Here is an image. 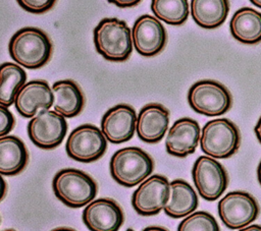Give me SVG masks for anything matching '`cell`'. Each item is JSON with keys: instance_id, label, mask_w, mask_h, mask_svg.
<instances>
[{"instance_id": "cell-1", "label": "cell", "mask_w": 261, "mask_h": 231, "mask_svg": "<svg viewBox=\"0 0 261 231\" xmlns=\"http://www.w3.org/2000/svg\"><path fill=\"white\" fill-rule=\"evenodd\" d=\"M8 52L17 64L28 69H38L50 60L52 43L44 31L25 26L10 38Z\"/></svg>"}, {"instance_id": "cell-2", "label": "cell", "mask_w": 261, "mask_h": 231, "mask_svg": "<svg viewBox=\"0 0 261 231\" xmlns=\"http://www.w3.org/2000/svg\"><path fill=\"white\" fill-rule=\"evenodd\" d=\"M93 37L97 52L108 61H125L133 52L132 31L124 20L103 18L95 26Z\"/></svg>"}, {"instance_id": "cell-3", "label": "cell", "mask_w": 261, "mask_h": 231, "mask_svg": "<svg viewBox=\"0 0 261 231\" xmlns=\"http://www.w3.org/2000/svg\"><path fill=\"white\" fill-rule=\"evenodd\" d=\"M113 180L125 187H133L147 179L154 170L153 159L138 147L117 150L109 162Z\"/></svg>"}, {"instance_id": "cell-4", "label": "cell", "mask_w": 261, "mask_h": 231, "mask_svg": "<svg viewBox=\"0 0 261 231\" xmlns=\"http://www.w3.org/2000/svg\"><path fill=\"white\" fill-rule=\"evenodd\" d=\"M52 189L62 204L68 208L77 209L94 200L98 187L94 179L84 171L65 168L54 175Z\"/></svg>"}, {"instance_id": "cell-5", "label": "cell", "mask_w": 261, "mask_h": 231, "mask_svg": "<svg viewBox=\"0 0 261 231\" xmlns=\"http://www.w3.org/2000/svg\"><path fill=\"white\" fill-rule=\"evenodd\" d=\"M241 134L237 125L227 118L208 121L202 128L201 150L214 159H227L240 148Z\"/></svg>"}, {"instance_id": "cell-6", "label": "cell", "mask_w": 261, "mask_h": 231, "mask_svg": "<svg viewBox=\"0 0 261 231\" xmlns=\"http://www.w3.org/2000/svg\"><path fill=\"white\" fill-rule=\"evenodd\" d=\"M188 103L195 112L213 117L226 113L231 107L232 98L222 83L212 79H202L189 89Z\"/></svg>"}, {"instance_id": "cell-7", "label": "cell", "mask_w": 261, "mask_h": 231, "mask_svg": "<svg viewBox=\"0 0 261 231\" xmlns=\"http://www.w3.org/2000/svg\"><path fill=\"white\" fill-rule=\"evenodd\" d=\"M107 139L102 130L93 124H82L68 135L65 151L69 158L82 163L99 160L107 150Z\"/></svg>"}, {"instance_id": "cell-8", "label": "cell", "mask_w": 261, "mask_h": 231, "mask_svg": "<svg viewBox=\"0 0 261 231\" xmlns=\"http://www.w3.org/2000/svg\"><path fill=\"white\" fill-rule=\"evenodd\" d=\"M28 135L40 149L52 150L58 147L67 132L65 117L55 110H39L28 123Z\"/></svg>"}, {"instance_id": "cell-9", "label": "cell", "mask_w": 261, "mask_h": 231, "mask_svg": "<svg viewBox=\"0 0 261 231\" xmlns=\"http://www.w3.org/2000/svg\"><path fill=\"white\" fill-rule=\"evenodd\" d=\"M192 178L200 196L209 201L218 199L228 184L224 167L209 156H200L196 159L192 168Z\"/></svg>"}, {"instance_id": "cell-10", "label": "cell", "mask_w": 261, "mask_h": 231, "mask_svg": "<svg viewBox=\"0 0 261 231\" xmlns=\"http://www.w3.org/2000/svg\"><path fill=\"white\" fill-rule=\"evenodd\" d=\"M217 210L222 223L231 230L248 226L259 215V205L255 197L242 190L226 193L218 201Z\"/></svg>"}, {"instance_id": "cell-11", "label": "cell", "mask_w": 261, "mask_h": 231, "mask_svg": "<svg viewBox=\"0 0 261 231\" xmlns=\"http://www.w3.org/2000/svg\"><path fill=\"white\" fill-rule=\"evenodd\" d=\"M170 197V182L155 174L141 182L132 195V206L141 216H155L164 210Z\"/></svg>"}, {"instance_id": "cell-12", "label": "cell", "mask_w": 261, "mask_h": 231, "mask_svg": "<svg viewBox=\"0 0 261 231\" xmlns=\"http://www.w3.org/2000/svg\"><path fill=\"white\" fill-rule=\"evenodd\" d=\"M133 44L136 51L145 57L159 54L165 47L167 35L161 21L149 14L138 17L132 28Z\"/></svg>"}, {"instance_id": "cell-13", "label": "cell", "mask_w": 261, "mask_h": 231, "mask_svg": "<svg viewBox=\"0 0 261 231\" xmlns=\"http://www.w3.org/2000/svg\"><path fill=\"white\" fill-rule=\"evenodd\" d=\"M82 219L90 231H118L123 224L124 216L115 200L101 197L86 206Z\"/></svg>"}, {"instance_id": "cell-14", "label": "cell", "mask_w": 261, "mask_h": 231, "mask_svg": "<svg viewBox=\"0 0 261 231\" xmlns=\"http://www.w3.org/2000/svg\"><path fill=\"white\" fill-rule=\"evenodd\" d=\"M135 109L127 104H118L108 109L101 119V130L106 139L115 145L129 140L137 126Z\"/></svg>"}, {"instance_id": "cell-15", "label": "cell", "mask_w": 261, "mask_h": 231, "mask_svg": "<svg viewBox=\"0 0 261 231\" xmlns=\"http://www.w3.org/2000/svg\"><path fill=\"white\" fill-rule=\"evenodd\" d=\"M200 137V125L195 119L179 118L171 125L166 134V152L171 156L185 158L196 151Z\"/></svg>"}, {"instance_id": "cell-16", "label": "cell", "mask_w": 261, "mask_h": 231, "mask_svg": "<svg viewBox=\"0 0 261 231\" xmlns=\"http://www.w3.org/2000/svg\"><path fill=\"white\" fill-rule=\"evenodd\" d=\"M53 103L52 88L49 86L46 80L42 79L25 82L14 99L16 111L24 118H33L38 110L50 109Z\"/></svg>"}, {"instance_id": "cell-17", "label": "cell", "mask_w": 261, "mask_h": 231, "mask_svg": "<svg viewBox=\"0 0 261 231\" xmlns=\"http://www.w3.org/2000/svg\"><path fill=\"white\" fill-rule=\"evenodd\" d=\"M169 124V111L161 104L145 105L137 117L138 137L147 143H157L165 135Z\"/></svg>"}, {"instance_id": "cell-18", "label": "cell", "mask_w": 261, "mask_h": 231, "mask_svg": "<svg viewBox=\"0 0 261 231\" xmlns=\"http://www.w3.org/2000/svg\"><path fill=\"white\" fill-rule=\"evenodd\" d=\"M229 30L231 36L243 44L261 42V12L251 7L238 9L229 21Z\"/></svg>"}, {"instance_id": "cell-19", "label": "cell", "mask_w": 261, "mask_h": 231, "mask_svg": "<svg viewBox=\"0 0 261 231\" xmlns=\"http://www.w3.org/2000/svg\"><path fill=\"white\" fill-rule=\"evenodd\" d=\"M53 107L65 118L79 115L85 105V97L80 86L71 79H62L53 83Z\"/></svg>"}, {"instance_id": "cell-20", "label": "cell", "mask_w": 261, "mask_h": 231, "mask_svg": "<svg viewBox=\"0 0 261 231\" xmlns=\"http://www.w3.org/2000/svg\"><path fill=\"white\" fill-rule=\"evenodd\" d=\"M29 154L23 141L14 135L0 137V173L14 176L27 166Z\"/></svg>"}, {"instance_id": "cell-21", "label": "cell", "mask_w": 261, "mask_h": 231, "mask_svg": "<svg viewBox=\"0 0 261 231\" xmlns=\"http://www.w3.org/2000/svg\"><path fill=\"white\" fill-rule=\"evenodd\" d=\"M198 207V196L194 188L182 179L170 182V197L164 208V213L174 219L184 218L194 213Z\"/></svg>"}, {"instance_id": "cell-22", "label": "cell", "mask_w": 261, "mask_h": 231, "mask_svg": "<svg viewBox=\"0 0 261 231\" xmlns=\"http://www.w3.org/2000/svg\"><path fill=\"white\" fill-rule=\"evenodd\" d=\"M191 15L201 27L213 30L220 26L229 11L228 0H191Z\"/></svg>"}, {"instance_id": "cell-23", "label": "cell", "mask_w": 261, "mask_h": 231, "mask_svg": "<svg viewBox=\"0 0 261 231\" xmlns=\"http://www.w3.org/2000/svg\"><path fill=\"white\" fill-rule=\"evenodd\" d=\"M0 76V104L9 107L14 103L19 90L25 84L27 73L19 64L4 62L1 65Z\"/></svg>"}, {"instance_id": "cell-24", "label": "cell", "mask_w": 261, "mask_h": 231, "mask_svg": "<svg viewBox=\"0 0 261 231\" xmlns=\"http://www.w3.org/2000/svg\"><path fill=\"white\" fill-rule=\"evenodd\" d=\"M188 0H152L151 10L155 17L171 25H180L188 19Z\"/></svg>"}, {"instance_id": "cell-25", "label": "cell", "mask_w": 261, "mask_h": 231, "mask_svg": "<svg viewBox=\"0 0 261 231\" xmlns=\"http://www.w3.org/2000/svg\"><path fill=\"white\" fill-rule=\"evenodd\" d=\"M177 231H220L215 218L205 211H197L179 222Z\"/></svg>"}, {"instance_id": "cell-26", "label": "cell", "mask_w": 261, "mask_h": 231, "mask_svg": "<svg viewBox=\"0 0 261 231\" xmlns=\"http://www.w3.org/2000/svg\"><path fill=\"white\" fill-rule=\"evenodd\" d=\"M18 5L28 12L40 14L50 10L56 0H16Z\"/></svg>"}, {"instance_id": "cell-27", "label": "cell", "mask_w": 261, "mask_h": 231, "mask_svg": "<svg viewBox=\"0 0 261 231\" xmlns=\"http://www.w3.org/2000/svg\"><path fill=\"white\" fill-rule=\"evenodd\" d=\"M14 117L8 107L0 105V136L7 135L14 126Z\"/></svg>"}, {"instance_id": "cell-28", "label": "cell", "mask_w": 261, "mask_h": 231, "mask_svg": "<svg viewBox=\"0 0 261 231\" xmlns=\"http://www.w3.org/2000/svg\"><path fill=\"white\" fill-rule=\"evenodd\" d=\"M142 0H108L109 3H112L120 8H126V7H134L137 4H139Z\"/></svg>"}, {"instance_id": "cell-29", "label": "cell", "mask_w": 261, "mask_h": 231, "mask_svg": "<svg viewBox=\"0 0 261 231\" xmlns=\"http://www.w3.org/2000/svg\"><path fill=\"white\" fill-rule=\"evenodd\" d=\"M254 131H255V134H256V137L257 139L259 140V142L261 143V116L260 118L258 119L255 127H254Z\"/></svg>"}, {"instance_id": "cell-30", "label": "cell", "mask_w": 261, "mask_h": 231, "mask_svg": "<svg viewBox=\"0 0 261 231\" xmlns=\"http://www.w3.org/2000/svg\"><path fill=\"white\" fill-rule=\"evenodd\" d=\"M239 231H261V225H257V224L248 225L242 229H239Z\"/></svg>"}, {"instance_id": "cell-31", "label": "cell", "mask_w": 261, "mask_h": 231, "mask_svg": "<svg viewBox=\"0 0 261 231\" xmlns=\"http://www.w3.org/2000/svg\"><path fill=\"white\" fill-rule=\"evenodd\" d=\"M142 231H168V230L161 226H148L144 228Z\"/></svg>"}, {"instance_id": "cell-32", "label": "cell", "mask_w": 261, "mask_h": 231, "mask_svg": "<svg viewBox=\"0 0 261 231\" xmlns=\"http://www.w3.org/2000/svg\"><path fill=\"white\" fill-rule=\"evenodd\" d=\"M257 179H258L259 184L261 185V161L257 167Z\"/></svg>"}, {"instance_id": "cell-33", "label": "cell", "mask_w": 261, "mask_h": 231, "mask_svg": "<svg viewBox=\"0 0 261 231\" xmlns=\"http://www.w3.org/2000/svg\"><path fill=\"white\" fill-rule=\"evenodd\" d=\"M51 231H75V230L72 229V228H68V227H58V228H55Z\"/></svg>"}, {"instance_id": "cell-34", "label": "cell", "mask_w": 261, "mask_h": 231, "mask_svg": "<svg viewBox=\"0 0 261 231\" xmlns=\"http://www.w3.org/2000/svg\"><path fill=\"white\" fill-rule=\"evenodd\" d=\"M253 5L261 8V0H249Z\"/></svg>"}, {"instance_id": "cell-35", "label": "cell", "mask_w": 261, "mask_h": 231, "mask_svg": "<svg viewBox=\"0 0 261 231\" xmlns=\"http://www.w3.org/2000/svg\"><path fill=\"white\" fill-rule=\"evenodd\" d=\"M2 183H3V189H2V199L4 198V195H5V180L2 179Z\"/></svg>"}, {"instance_id": "cell-36", "label": "cell", "mask_w": 261, "mask_h": 231, "mask_svg": "<svg viewBox=\"0 0 261 231\" xmlns=\"http://www.w3.org/2000/svg\"><path fill=\"white\" fill-rule=\"evenodd\" d=\"M2 231H15L13 229H6V230H2Z\"/></svg>"}, {"instance_id": "cell-37", "label": "cell", "mask_w": 261, "mask_h": 231, "mask_svg": "<svg viewBox=\"0 0 261 231\" xmlns=\"http://www.w3.org/2000/svg\"><path fill=\"white\" fill-rule=\"evenodd\" d=\"M125 231H135V230H134V229H132V228H128V229H126Z\"/></svg>"}]
</instances>
